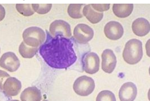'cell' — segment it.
Instances as JSON below:
<instances>
[{
  "label": "cell",
  "mask_w": 150,
  "mask_h": 101,
  "mask_svg": "<svg viewBox=\"0 0 150 101\" xmlns=\"http://www.w3.org/2000/svg\"><path fill=\"white\" fill-rule=\"evenodd\" d=\"M73 47L71 39L61 36L53 37L47 33L46 41L39 48V54L51 68L67 69L77 59Z\"/></svg>",
  "instance_id": "cell-1"
},
{
  "label": "cell",
  "mask_w": 150,
  "mask_h": 101,
  "mask_svg": "<svg viewBox=\"0 0 150 101\" xmlns=\"http://www.w3.org/2000/svg\"><path fill=\"white\" fill-rule=\"evenodd\" d=\"M143 56L142 43L138 39L128 40L122 53L124 61L129 64H135L140 61Z\"/></svg>",
  "instance_id": "cell-2"
},
{
  "label": "cell",
  "mask_w": 150,
  "mask_h": 101,
  "mask_svg": "<svg viewBox=\"0 0 150 101\" xmlns=\"http://www.w3.org/2000/svg\"><path fill=\"white\" fill-rule=\"evenodd\" d=\"M23 37V42L27 45L38 48L44 43L46 35L42 28L38 27H30L24 31Z\"/></svg>",
  "instance_id": "cell-3"
},
{
  "label": "cell",
  "mask_w": 150,
  "mask_h": 101,
  "mask_svg": "<svg viewBox=\"0 0 150 101\" xmlns=\"http://www.w3.org/2000/svg\"><path fill=\"white\" fill-rule=\"evenodd\" d=\"M95 84L91 77L82 76L79 77L75 81L73 85L74 91L81 96H88L94 90Z\"/></svg>",
  "instance_id": "cell-4"
},
{
  "label": "cell",
  "mask_w": 150,
  "mask_h": 101,
  "mask_svg": "<svg viewBox=\"0 0 150 101\" xmlns=\"http://www.w3.org/2000/svg\"><path fill=\"white\" fill-rule=\"evenodd\" d=\"M81 62L83 71L87 73L94 74L98 72L100 60L96 53L90 52L85 54L82 58Z\"/></svg>",
  "instance_id": "cell-5"
},
{
  "label": "cell",
  "mask_w": 150,
  "mask_h": 101,
  "mask_svg": "<svg viewBox=\"0 0 150 101\" xmlns=\"http://www.w3.org/2000/svg\"><path fill=\"white\" fill-rule=\"evenodd\" d=\"M50 32L53 37L61 36L69 38L72 36L70 25L63 20H56L52 22L50 26Z\"/></svg>",
  "instance_id": "cell-6"
},
{
  "label": "cell",
  "mask_w": 150,
  "mask_h": 101,
  "mask_svg": "<svg viewBox=\"0 0 150 101\" xmlns=\"http://www.w3.org/2000/svg\"><path fill=\"white\" fill-rule=\"evenodd\" d=\"M94 35L93 29L84 24H79L74 30V37L77 42L86 44L91 41Z\"/></svg>",
  "instance_id": "cell-7"
},
{
  "label": "cell",
  "mask_w": 150,
  "mask_h": 101,
  "mask_svg": "<svg viewBox=\"0 0 150 101\" xmlns=\"http://www.w3.org/2000/svg\"><path fill=\"white\" fill-rule=\"evenodd\" d=\"M20 64L19 59L12 52H6L0 58V67L10 72L16 71L19 69Z\"/></svg>",
  "instance_id": "cell-8"
},
{
  "label": "cell",
  "mask_w": 150,
  "mask_h": 101,
  "mask_svg": "<svg viewBox=\"0 0 150 101\" xmlns=\"http://www.w3.org/2000/svg\"><path fill=\"white\" fill-rule=\"evenodd\" d=\"M105 36L112 40L121 39L124 35L122 25L118 22L110 21L107 23L104 28Z\"/></svg>",
  "instance_id": "cell-9"
},
{
  "label": "cell",
  "mask_w": 150,
  "mask_h": 101,
  "mask_svg": "<svg viewBox=\"0 0 150 101\" xmlns=\"http://www.w3.org/2000/svg\"><path fill=\"white\" fill-rule=\"evenodd\" d=\"M102 70L108 73H111L115 70L117 60L113 51L110 49H105L101 55Z\"/></svg>",
  "instance_id": "cell-10"
},
{
  "label": "cell",
  "mask_w": 150,
  "mask_h": 101,
  "mask_svg": "<svg viewBox=\"0 0 150 101\" xmlns=\"http://www.w3.org/2000/svg\"><path fill=\"white\" fill-rule=\"evenodd\" d=\"M136 85L132 82L124 83L120 89L119 97L121 101H134L137 96Z\"/></svg>",
  "instance_id": "cell-11"
},
{
  "label": "cell",
  "mask_w": 150,
  "mask_h": 101,
  "mask_svg": "<svg viewBox=\"0 0 150 101\" xmlns=\"http://www.w3.org/2000/svg\"><path fill=\"white\" fill-rule=\"evenodd\" d=\"M22 88V85L19 80L14 77H9L6 80L3 90L5 95L7 96H15L18 95Z\"/></svg>",
  "instance_id": "cell-12"
},
{
  "label": "cell",
  "mask_w": 150,
  "mask_h": 101,
  "mask_svg": "<svg viewBox=\"0 0 150 101\" xmlns=\"http://www.w3.org/2000/svg\"><path fill=\"white\" fill-rule=\"evenodd\" d=\"M132 27L133 32L139 37L147 35L150 30L149 21L144 18H139L135 19L133 22Z\"/></svg>",
  "instance_id": "cell-13"
},
{
  "label": "cell",
  "mask_w": 150,
  "mask_h": 101,
  "mask_svg": "<svg viewBox=\"0 0 150 101\" xmlns=\"http://www.w3.org/2000/svg\"><path fill=\"white\" fill-rule=\"evenodd\" d=\"M42 95L39 90L36 87H30L21 93V101H40Z\"/></svg>",
  "instance_id": "cell-14"
},
{
  "label": "cell",
  "mask_w": 150,
  "mask_h": 101,
  "mask_svg": "<svg viewBox=\"0 0 150 101\" xmlns=\"http://www.w3.org/2000/svg\"><path fill=\"white\" fill-rule=\"evenodd\" d=\"M133 4H115L113 6V12L114 14L118 18H125L129 16L133 10Z\"/></svg>",
  "instance_id": "cell-15"
},
{
  "label": "cell",
  "mask_w": 150,
  "mask_h": 101,
  "mask_svg": "<svg viewBox=\"0 0 150 101\" xmlns=\"http://www.w3.org/2000/svg\"><path fill=\"white\" fill-rule=\"evenodd\" d=\"M83 15L87 18V19L91 22L92 24H97L100 22L104 16L103 13H100L98 12H96L94 10L91 4H88L85 6L83 10Z\"/></svg>",
  "instance_id": "cell-16"
},
{
  "label": "cell",
  "mask_w": 150,
  "mask_h": 101,
  "mask_svg": "<svg viewBox=\"0 0 150 101\" xmlns=\"http://www.w3.org/2000/svg\"><path fill=\"white\" fill-rule=\"evenodd\" d=\"M38 51V48L30 47L23 42L19 47V52L23 58L31 59L36 54Z\"/></svg>",
  "instance_id": "cell-17"
},
{
  "label": "cell",
  "mask_w": 150,
  "mask_h": 101,
  "mask_svg": "<svg viewBox=\"0 0 150 101\" xmlns=\"http://www.w3.org/2000/svg\"><path fill=\"white\" fill-rule=\"evenodd\" d=\"M83 4H69L68 8V13L73 19H80L83 18L81 13Z\"/></svg>",
  "instance_id": "cell-18"
},
{
  "label": "cell",
  "mask_w": 150,
  "mask_h": 101,
  "mask_svg": "<svg viewBox=\"0 0 150 101\" xmlns=\"http://www.w3.org/2000/svg\"><path fill=\"white\" fill-rule=\"evenodd\" d=\"M16 8L21 15L24 16H30L35 13L31 4H16Z\"/></svg>",
  "instance_id": "cell-19"
},
{
  "label": "cell",
  "mask_w": 150,
  "mask_h": 101,
  "mask_svg": "<svg viewBox=\"0 0 150 101\" xmlns=\"http://www.w3.org/2000/svg\"><path fill=\"white\" fill-rule=\"evenodd\" d=\"M96 101H116V99L113 92L109 90H103L99 93Z\"/></svg>",
  "instance_id": "cell-20"
},
{
  "label": "cell",
  "mask_w": 150,
  "mask_h": 101,
  "mask_svg": "<svg viewBox=\"0 0 150 101\" xmlns=\"http://www.w3.org/2000/svg\"><path fill=\"white\" fill-rule=\"evenodd\" d=\"M32 8H33L35 12L40 14V15H44L48 13L52 7V4H31Z\"/></svg>",
  "instance_id": "cell-21"
},
{
  "label": "cell",
  "mask_w": 150,
  "mask_h": 101,
  "mask_svg": "<svg viewBox=\"0 0 150 101\" xmlns=\"http://www.w3.org/2000/svg\"><path fill=\"white\" fill-rule=\"evenodd\" d=\"M92 8L95 10L96 12H99L100 13H103L104 11H108L110 8V4H91Z\"/></svg>",
  "instance_id": "cell-22"
},
{
  "label": "cell",
  "mask_w": 150,
  "mask_h": 101,
  "mask_svg": "<svg viewBox=\"0 0 150 101\" xmlns=\"http://www.w3.org/2000/svg\"><path fill=\"white\" fill-rule=\"evenodd\" d=\"M10 77L9 74L4 71L0 70V88H3V83L5 82V80Z\"/></svg>",
  "instance_id": "cell-23"
},
{
  "label": "cell",
  "mask_w": 150,
  "mask_h": 101,
  "mask_svg": "<svg viewBox=\"0 0 150 101\" xmlns=\"http://www.w3.org/2000/svg\"><path fill=\"white\" fill-rule=\"evenodd\" d=\"M6 16V10L4 7L0 4V22L2 21Z\"/></svg>",
  "instance_id": "cell-24"
},
{
  "label": "cell",
  "mask_w": 150,
  "mask_h": 101,
  "mask_svg": "<svg viewBox=\"0 0 150 101\" xmlns=\"http://www.w3.org/2000/svg\"><path fill=\"white\" fill-rule=\"evenodd\" d=\"M8 101H19L18 100H8Z\"/></svg>",
  "instance_id": "cell-25"
},
{
  "label": "cell",
  "mask_w": 150,
  "mask_h": 101,
  "mask_svg": "<svg viewBox=\"0 0 150 101\" xmlns=\"http://www.w3.org/2000/svg\"><path fill=\"white\" fill-rule=\"evenodd\" d=\"M43 101H48V100H43Z\"/></svg>",
  "instance_id": "cell-26"
},
{
  "label": "cell",
  "mask_w": 150,
  "mask_h": 101,
  "mask_svg": "<svg viewBox=\"0 0 150 101\" xmlns=\"http://www.w3.org/2000/svg\"><path fill=\"white\" fill-rule=\"evenodd\" d=\"M0 52H1V48H0Z\"/></svg>",
  "instance_id": "cell-27"
}]
</instances>
